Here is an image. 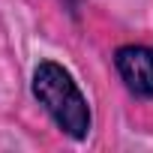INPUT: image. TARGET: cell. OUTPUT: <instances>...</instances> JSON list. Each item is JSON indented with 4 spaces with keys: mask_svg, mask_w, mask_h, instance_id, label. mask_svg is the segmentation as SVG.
<instances>
[{
    "mask_svg": "<svg viewBox=\"0 0 153 153\" xmlns=\"http://www.w3.org/2000/svg\"><path fill=\"white\" fill-rule=\"evenodd\" d=\"M33 99L45 108V114L57 123L63 135L72 141H84L93 126V114L87 105V96L81 93L78 81L72 78V72L57 63V60H39L30 78Z\"/></svg>",
    "mask_w": 153,
    "mask_h": 153,
    "instance_id": "obj_1",
    "label": "cell"
},
{
    "mask_svg": "<svg viewBox=\"0 0 153 153\" xmlns=\"http://www.w3.org/2000/svg\"><path fill=\"white\" fill-rule=\"evenodd\" d=\"M114 69L135 99H153V45H120L114 51Z\"/></svg>",
    "mask_w": 153,
    "mask_h": 153,
    "instance_id": "obj_2",
    "label": "cell"
}]
</instances>
